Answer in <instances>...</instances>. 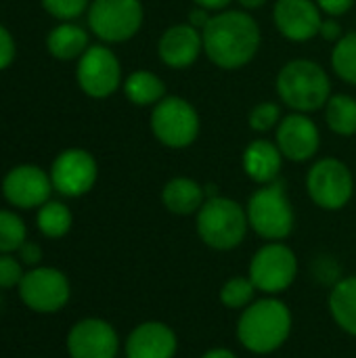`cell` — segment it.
<instances>
[{
    "label": "cell",
    "instance_id": "cell-22",
    "mask_svg": "<svg viewBox=\"0 0 356 358\" xmlns=\"http://www.w3.org/2000/svg\"><path fill=\"white\" fill-rule=\"evenodd\" d=\"M88 34L84 27L71 23V21H61L57 27L50 29L46 38V48L55 59L61 61H71L80 59L86 48H88Z\"/></svg>",
    "mask_w": 356,
    "mask_h": 358
},
{
    "label": "cell",
    "instance_id": "cell-26",
    "mask_svg": "<svg viewBox=\"0 0 356 358\" xmlns=\"http://www.w3.org/2000/svg\"><path fill=\"white\" fill-rule=\"evenodd\" d=\"M334 73L346 84L356 86V31L344 34L332 50Z\"/></svg>",
    "mask_w": 356,
    "mask_h": 358
},
{
    "label": "cell",
    "instance_id": "cell-15",
    "mask_svg": "<svg viewBox=\"0 0 356 358\" xmlns=\"http://www.w3.org/2000/svg\"><path fill=\"white\" fill-rule=\"evenodd\" d=\"M118 350L120 338L103 319L78 321L67 334L69 358H115Z\"/></svg>",
    "mask_w": 356,
    "mask_h": 358
},
{
    "label": "cell",
    "instance_id": "cell-24",
    "mask_svg": "<svg viewBox=\"0 0 356 358\" xmlns=\"http://www.w3.org/2000/svg\"><path fill=\"white\" fill-rule=\"evenodd\" d=\"M325 111V122L327 128L338 134V136H355L356 134V99L346 94V92H338L332 94L327 105L323 107Z\"/></svg>",
    "mask_w": 356,
    "mask_h": 358
},
{
    "label": "cell",
    "instance_id": "cell-13",
    "mask_svg": "<svg viewBox=\"0 0 356 358\" xmlns=\"http://www.w3.org/2000/svg\"><path fill=\"white\" fill-rule=\"evenodd\" d=\"M275 143L285 159L302 164L317 155L321 147V132L308 113L292 111L279 122L275 130Z\"/></svg>",
    "mask_w": 356,
    "mask_h": 358
},
{
    "label": "cell",
    "instance_id": "cell-30",
    "mask_svg": "<svg viewBox=\"0 0 356 358\" xmlns=\"http://www.w3.org/2000/svg\"><path fill=\"white\" fill-rule=\"evenodd\" d=\"M42 6L59 21H73L84 10H88L90 0H42Z\"/></svg>",
    "mask_w": 356,
    "mask_h": 358
},
{
    "label": "cell",
    "instance_id": "cell-8",
    "mask_svg": "<svg viewBox=\"0 0 356 358\" xmlns=\"http://www.w3.org/2000/svg\"><path fill=\"white\" fill-rule=\"evenodd\" d=\"M145 10L141 0H92L88 6L90 31L109 44L134 38L143 25Z\"/></svg>",
    "mask_w": 356,
    "mask_h": 358
},
{
    "label": "cell",
    "instance_id": "cell-6",
    "mask_svg": "<svg viewBox=\"0 0 356 358\" xmlns=\"http://www.w3.org/2000/svg\"><path fill=\"white\" fill-rule=\"evenodd\" d=\"M199 113L183 96L168 94L151 111V132L168 149H187L199 136Z\"/></svg>",
    "mask_w": 356,
    "mask_h": 358
},
{
    "label": "cell",
    "instance_id": "cell-19",
    "mask_svg": "<svg viewBox=\"0 0 356 358\" xmlns=\"http://www.w3.org/2000/svg\"><path fill=\"white\" fill-rule=\"evenodd\" d=\"M283 159L285 157L279 151L277 143L269 138H254L243 149L241 166L250 180H254L256 185H269V182L279 180Z\"/></svg>",
    "mask_w": 356,
    "mask_h": 358
},
{
    "label": "cell",
    "instance_id": "cell-2",
    "mask_svg": "<svg viewBox=\"0 0 356 358\" xmlns=\"http://www.w3.org/2000/svg\"><path fill=\"white\" fill-rule=\"evenodd\" d=\"M292 323V310L285 302L273 296L254 300L241 310L237 321V340L254 355H271L287 342Z\"/></svg>",
    "mask_w": 356,
    "mask_h": 358
},
{
    "label": "cell",
    "instance_id": "cell-1",
    "mask_svg": "<svg viewBox=\"0 0 356 358\" xmlns=\"http://www.w3.org/2000/svg\"><path fill=\"white\" fill-rule=\"evenodd\" d=\"M206 57L220 69L245 67L260 48L262 34L258 21L248 10H220L212 15L201 31Z\"/></svg>",
    "mask_w": 356,
    "mask_h": 358
},
{
    "label": "cell",
    "instance_id": "cell-27",
    "mask_svg": "<svg viewBox=\"0 0 356 358\" xmlns=\"http://www.w3.org/2000/svg\"><path fill=\"white\" fill-rule=\"evenodd\" d=\"M27 241V229L21 216L0 210V254H13Z\"/></svg>",
    "mask_w": 356,
    "mask_h": 358
},
{
    "label": "cell",
    "instance_id": "cell-35",
    "mask_svg": "<svg viewBox=\"0 0 356 358\" xmlns=\"http://www.w3.org/2000/svg\"><path fill=\"white\" fill-rule=\"evenodd\" d=\"M319 36H321L323 40H327V42H338V40L344 36V29H342L338 17H323Z\"/></svg>",
    "mask_w": 356,
    "mask_h": 358
},
{
    "label": "cell",
    "instance_id": "cell-23",
    "mask_svg": "<svg viewBox=\"0 0 356 358\" xmlns=\"http://www.w3.org/2000/svg\"><path fill=\"white\" fill-rule=\"evenodd\" d=\"M122 88H124L126 99L136 107H155L164 96H168L164 80L149 69L132 71L124 80Z\"/></svg>",
    "mask_w": 356,
    "mask_h": 358
},
{
    "label": "cell",
    "instance_id": "cell-33",
    "mask_svg": "<svg viewBox=\"0 0 356 358\" xmlns=\"http://www.w3.org/2000/svg\"><path fill=\"white\" fill-rule=\"evenodd\" d=\"M315 2L319 4L321 13H325L327 17H342L355 6V0H315Z\"/></svg>",
    "mask_w": 356,
    "mask_h": 358
},
{
    "label": "cell",
    "instance_id": "cell-3",
    "mask_svg": "<svg viewBox=\"0 0 356 358\" xmlns=\"http://www.w3.org/2000/svg\"><path fill=\"white\" fill-rule=\"evenodd\" d=\"M277 94L283 105L298 113H315L329 101L332 80L313 59H292L277 73Z\"/></svg>",
    "mask_w": 356,
    "mask_h": 358
},
{
    "label": "cell",
    "instance_id": "cell-37",
    "mask_svg": "<svg viewBox=\"0 0 356 358\" xmlns=\"http://www.w3.org/2000/svg\"><path fill=\"white\" fill-rule=\"evenodd\" d=\"M195 2V6H201V8H206V10H216V13H220V10H227V6L233 2V0H193Z\"/></svg>",
    "mask_w": 356,
    "mask_h": 358
},
{
    "label": "cell",
    "instance_id": "cell-16",
    "mask_svg": "<svg viewBox=\"0 0 356 358\" xmlns=\"http://www.w3.org/2000/svg\"><path fill=\"white\" fill-rule=\"evenodd\" d=\"M273 19L279 34L292 42H308L319 36L321 8L315 0H277Z\"/></svg>",
    "mask_w": 356,
    "mask_h": 358
},
{
    "label": "cell",
    "instance_id": "cell-4",
    "mask_svg": "<svg viewBox=\"0 0 356 358\" xmlns=\"http://www.w3.org/2000/svg\"><path fill=\"white\" fill-rule=\"evenodd\" d=\"M195 229L208 248L229 252L239 248L248 235V212L231 197H210L195 214Z\"/></svg>",
    "mask_w": 356,
    "mask_h": 358
},
{
    "label": "cell",
    "instance_id": "cell-17",
    "mask_svg": "<svg viewBox=\"0 0 356 358\" xmlns=\"http://www.w3.org/2000/svg\"><path fill=\"white\" fill-rule=\"evenodd\" d=\"M204 52V36L189 23H176L164 29L157 42L159 61L170 69L191 67Z\"/></svg>",
    "mask_w": 356,
    "mask_h": 358
},
{
    "label": "cell",
    "instance_id": "cell-9",
    "mask_svg": "<svg viewBox=\"0 0 356 358\" xmlns=\"http://www.w3.org/2000/svg\"><path fill=\"white\" fill-rule=\"evenodd\" d=\"M248 277L262 294H281L298 277V258L292 248L281 241H269L250 260Z\"/></svg>",
    "mask_w": 356,
    "mask_h": 358
},
{
    "label": "cell",
    "instance_id": "cell-14",
    "mask_svg": "<svg viewBox=\"0 0 356 358\" xmlns=\"http://www.w3.org/2000/svg\"><path fill=\"white\" fill-rule=\"evenodd\" d=\"M52 180L42 168L34 164H21L13 168L2 180V195L4 199L21 210L40 208L50 199Z\"/></svg>",
    "mask_w": 356,
    "mask_h": 358
},
{
    "label": "cell",
    "instance_id": "cell-25",
    "mask_svg": "<svg viewBox=\"0 0 356 358\" xmlns=\"http://www.w3.org/2000/svg\"><path fill=\"white\" fill-rule=\"evenodd\" d=\"M73 222L71 210L61 203V201H46L44 206L38 208V216H36V224L38 231L48 237V239H61L69 233Z\"/></svg>",
    "mask_w": 356,
    "mask_h": 358
},
{
    "label": "cell",
    "instance_id": "cell-39",
    "mask_svg": "<svg viewBox=\"0 0 356 358\" xmlns=\"http://www.w3.org/2000/svg\"><path fill=\"white\" fill-rule=\"evenodd\" d=\"M237 2L243 10H256V8H262L269 0H237Z\"/></svg>",
    "mask_w": 356,
    "mask_h": 358
},
{
    "label": "cell",
    "instance_id": "cell-7",
    "mask_svg": "<svg viewBox=\"0 0 356 358\" xmlns=\"http://www.w3.org/2000/svg\"><path fill=\"white\" fill-rule=\"evenodd\" d=\"M306 191L317 208L338 212L346 208L355 195V176L342 159L323 157L311 166L306 174Z\"/></svg>",
    "mask_w": 356,
    "mask_h": 358
},
{
    "label": "cell",
    "instance_id": "cell-38",
    "mask_svg": "<svg viewBox=\"0 0 356 358\" xmlns=\"http://www.w3.org/2000/svg\"><path fill=\"white\" fill-rule=\"evenodd\" d=\"M201 358H237V355L231 352L229 348H212V350H208Z\"/></svg>",
    "mask_w": 356,
    "mask_h": 358
},
{
    "label": "cell",
    "instance_id": "cell-10",
    "mask_svg": "<svg viewBox=\"0 0 356 358\" xmlns=\"http://www.w3.org/2000/svg\"><path fill=\"white\" fill-rule=\"evenodd\" d=\"M71 296V285L59 268L52 266H34L27 271L19 283L21 302L40 315H52L61 310Z\"/></svg>",
    "mask_w": 356,
    "mask_h": 358
},
{
    "label": "cell",
    "instance_id": "cell-5",
    "mask_svg": "<svg viewBox=\"0 0 356 358\" xmlns=\"http://www.w3.org/2000/svg\"><path fill=\"white\" fill-rule=\"evenodd\" d=\"M250 229L266 241H283L296 227V212L283 180L260 185L245 206Z\"/></svg>",
    "mask_w": 356,
    "mask_h": 358
},
{
    "label": "cell",
    "instance_id": "cell-18",
    "mask_svg": "<svg viewBox=\"0 0 356 358\" xmlns=\"http://www.w3.org/2000/svg\"><path fill=\"white\" fill-rule=\"evenodd\" d=\"M176 350V334L162 321H145L136 325L124 344L126 358H174Z\"/></svg>",
    "mask_w": 356,
    "mask_h": 358
},
{
    "label": "cell",
    "instance_id": "cell-11",
    "mask_svg": "<svg viewBox=\"0 0 356 358\" xmlns=\"http://www.w3.org/2000/svg\"><path fill=\"white\" fill-rule=\"evenodd\" d=\"M76 78L82 92L92 99H107L124 84L120 59L111 48L103 44L86 48V52L78 61Z\"/></svg>",
    "mask_w": 356,
    "mask_h": 358
},
{
    "label": "cell",
    "instance_id": "cell-20",
    "mask_svg": "<svg viewBox=\"0 0 356 358\" xmlns=\"http://www.w3.org/2000/svg\"><path fill=\"white\" fill-rule=\"evenodd\" d=\"M206 201L204 187L189 178V176H176L170 178L162 189V203L170 214L176 216H191L197 214L199 208Z\"/></svg>",
    "mask_w": 356,
    "mask_h": 358
},
{
    "label": "cell",
    "instance_id": "cell-34",
    "mask_svg": "<svg viewBox=\"0 0 356 358\" xmlns=\"http://www.w3.org/2000/svg\"><path fill=\"white\" fill-rule=\"evenodd\" d=\"M17 254H19L21 264H25V266H38L40 260H42V248L38 243H34V241H25L17 250Z\"/></svg>",
    "mask_w": 356,
    "mask_h": 358
},
{
    "label": "cell",
    "instance_id": "cell-21",
    "mask_svg": "<svg viewBox=\"0 0 356 358\" xmlns=\"http://www.w3.org/2000/svg\"><path fill=\"white\" fill-rule=\"evenodd\" d=\"M327 306L336 325L356 338V275L342 277L334 283Z\"/></svg>",
    "mask_w": 356,
    "mask_h": 358
},
{
    "label": "cell",
    "instance_id": "cell-36",
    "mask_svg": "<svg viewBox=\"0 0 356 358\" xmlns=\"http://www.w3.org/2000/svg\"><path fill=\"white\" fill-rule=\"evenodd\" d=\"M210 19H212L210 10H206V8H201V6H195V8L189 13V25H193V27L199 29V31L206 29V25L210 23Z\"/></svg>",
    "mask_w": 356,
    "mask_h": 358
},
{
    "label": "cell",
    "instance_id": "cell-29",
    "mask_svg": "<svg viewBox=\"0 0 356 358\" xmlns=\"http://www.w3.org/2000/svg\"><path fill=\"white\" fill-rule=\"evenodd\" d=\"M281 120H283V111L281 105L275 101H262L256 107H252V111L248 113V126L260 134L277 130Z\"/></svg>",
    "mask_w": 356,
    "mask_h": 358
},
{
    "label": "cell",
    "instance_id": "cell-32",
    "mask_svg": "<svg viewBox=\"0 0 356 358\" xmlns=\"http://www.w3.org/2000/svg\"><path fill=\"white\" fill-rule=\"evenodd\" d=\"M15 59V40L10 31L0 25V69H6Z\"/></svg>",
    "mask_w": 356,
    "mask_h": 358
},
{
    "label": "cell",
    "instance_id": "cell-12",
    "mask_svg": "<svg viewBox=\"0 0 356 358\" xmlns=\"http://www.w3.org/2000/svg\"><path fill=\"white\" fill-rule=\"evenodd\" d=\"M99 176L97 159L86 149H65L61 151L50 166L52 189L65 197L86 195Z\"/></svg>",
    "mask_w": 356,
    "mask_h": 358
},
{
    "label": "cell",
    "instance_id": "cell-31",
    "mask_svg": "<svg viewBox=\"0 0 356 358\" xmlns=\"http://www.w3.org/2000/svg\"><path fill=\"white\" fill-rule=\"evenodd\" d=\"M23 275L25 273L19 258H13L10 254H0V289L19 287Z\"/></svg>",
    "mask_w": 356,
    "mask_h": 358
},
{
    "label": "cell",
    "instance_id": "cell-28",
    "mask_svg": "<svg viewBox=\"0 0 356 358\" xmlns=\"http://www.w3.org/2000/svg\"><path fill=\"white\" fill-rule=\"evenodd\" d=\"M256 292L250 277H231L220 289V302L231 310H243L254 302Z\"/></svg>",
    "mask_w": 356,
    "mask_h": 358
}]
</instances>
